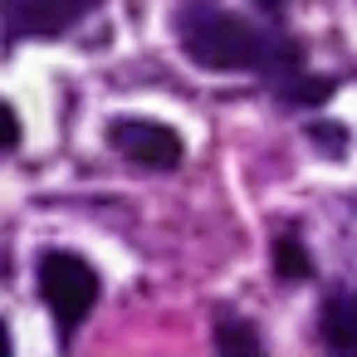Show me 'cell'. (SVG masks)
I'll use <instances>...</instances> for the list:
<instances>
[{"label":"cell","mask_w":357,"mask_h":357,"mask_svg":"<svg viewBox=\"0 0 357 357\" xmlns=\"http://www.w3.org/2000/svg\"><path fill=\"white\" fill-rule=\"evenodd\" d=\"M10 147H20V113L0 98V152H10Z\"/></svg>","instance_id":"obj_9"},{"label":"cell","mask_w":357,"mask_h":357,"mask_svg":"<svg viewBox=\"0 0 357 357\" xmlns=\"http://www.w3.org/2000/svg\"><path fill=\"white\" fill-rule=\"evenodd\" d=\"M98 0H0V35L15 40H54L74 30Z\"/></svg>","instance_id":"obj_4"},{"label":"cell","mask_w":357,"mask_h":357,"mask_svg":"<svg viewBox=\"0 0 357 357\" xmlns=\"http://www.w3.org/2000/svg\"><path fill=\"white\" fill-rule=\"evenodd\" d=\"M308 137H313L318 147H328V152H342V147H347V132H342V128H318V123H313Z\"/></svg>","instance_id":"obj_10"},{"label":"cell","mask_w":357,"mask_h":357,"mask_svg":"<svg viewBox=\"0 0 357 357\" xmlns=\"http://www.w3.org/2000/svg\"><path fill=\"white\" fill-rule=\"evenodd\" d=\"M108 142H113L118 157H128L147 172H176L186 162L181 132H172L167 123H152V118H113Z\"/></svg>","instance_id":"obj_3"},{"label":"cell","mask_w":357,"mask_h":357,"mask_svg":"<svg viewBox=\"0 0 357 357\" xmlns=\"http://www.w3.org/2000/svg\"><path fill=\"white\" fill-rule=\"evenodd\" d=\"M215 347H220V352H255V347H259V333L245 328V323H235V318H225V323L215 328Z\"/></svg>","instance_id":"obj_8"},{"label":"cell","mask_w":357,"mask_h":357,"mask_svg":"<svg viewBox=\"0 0 357 357\" xmlns=\"http://www.w3.org/2000/svg\"><path fill=\"white\" fill-rule=\"evenodd\" d=\"M318 337L333 352H357V289H337L318 308Z\"/></svg>","instance_id":"obj_5"},{"label":"cell","mask_w":357,"mask_h":357,"mask_svg":"<svg viewBox=\"0 0 357 357\" xmlns=\"http://www.w3.org/2000/svg\"><path fill=\"white\" fill-rule=\"evenodd\" d=\"M274 274L284 284H303L313 274V259H308V245L298 240V230H279L274 235Z\"/></svg>","instance_id":"obj_7"},{"label":"cell","mask_w":357,"mask_h":357,"mask_svg":"<svg viewBox=\"0 0 357 357\" xmlns=\"http://www.w3.org/2000/svg\"><path fill=\"white\" fill-rule=\"evenodd\" d=\"M333 79H323V74H308V69H294L289 79H279V98L289 103V108H318V103H328L333 98Z\"/></svg>","instance_id":"obj_6"},{"label":"cell","mask_w":357,"mask_h":357,"mask_svg":"<svg viewBox=\"0 0 357 357\" xmlns=\"http://www.w3.org/2000/svg\"><path fill=\"white\" fill-rule=\"evenodd\" d=\"M10 352V333H6V323H0V357Z\"/></svg>","instance_id":"obj_12"},{"label":"cell","mask_w":357,"mask_h":357,"mask_svg":"<svg viewBox=\"0 0 357 357\" xmlns=\"http://www.w3.org/2000/svg\"><path fill=\"white\" fill-rule=\"evenodd\" d=\"M176 45L191 64L215 74H264L279 84L294 69H303V50L289 35L250 25L220 6H206V0H186L176 10Z\"/></svg>","instance_id":"obj_1"},{"label":"cell","mask_w":357,"mask_h":357,"mask_svg":"<svg viewBox=\"0 0 357 357\" xmlns=\"http://www.w3.org/2000/svg\"><path fill=\"white\" fill-rule=\"evenodd\" d=\"M98 294H103L98 269H93L84 255H74V250H45V255H40V298H45V308L54 313L64 342H69V337L79 333V323L93 313Z\"/></svg>","instance_id":"obj_2"},{"label":"cell","mask_w":357,"mask_h":357,"mask_svg":"<svg viewBox=\"0 0 357 357\" xmlns=\"http://www.w3.org/2000/svg\"><path fill=\"white\" fill-rule=\"evenodd\" d=\"M255 6H259L264 15H279V10H284V0H255Z\"/></svg>","instance_id":"obj_11"}]
</instances>
